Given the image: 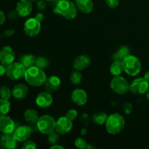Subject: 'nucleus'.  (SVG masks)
<instances>
[{"label": "nucleus", "mask_w": 149, "mask_h": 149, "mask_svg": "<svg viewBox=\"0 0 149 149\" xmlns=\"http://www.w3.org/2000/svg\"><path fill=\"white\" fill-rule=\"evenodd\" d=\"M91 60L87 55H81L75 58L73 63V67L75 70L81 71L85 70L90 65Z\"/></svg>", "instance_id": "nucleus-17"}, {"label": "nucleus", "mask_w": 149, "mask_h": 149, "mask_svg": "<svg viewBox=\"0 0 149 149\" xmlns=\"http://www.w3.org/2000/svg\"><path fill=\"white\" fill-rule=\"evenodd\" d=\"M77 6L70 0H59L54 8V13L67 20H73L77 15Z\"/></svg>", "instance_id": "nucleus-2"}, {"label": "nucleus", "mask_w": 149, "mask_h": 149, "mask_svg": "<svg viewBox=\"0 0 149 149\" xmlns=\"http://www.w3.org/2000/svg\"><path fill=\"white\" fill-rule=\"evenodd\" d=\"M15 53L10 46H4L0 50V63L7 66L14 63Z\"/></svg>", "instance_id": "nucleus-12"}, {"label": "nucleus", "mask_w": 149, "mask_h": 149, "mask_svg": "<svg viewBox=\"0 0 149 149\" xmlns=\"http://www.w3.org/2000/svg\"><path fill=\"white\" fill-rule=\"evenodd\" d=\"M15 30L14 29H7V30L4 31V32L2 33V36H4V37H6V38H9V37H11V36H13V35L15 34Z\"/></svg>", "instance_id": "nucleus-36"}, {"label": "nucleus", "mask_w": 149, "mask_h": 149, "mask_svg": "<svg viewBox=\"0 0 149 149\" xmlns=\"http://www.w3.org/2000/svg\"><path fill=\"white\" fill-rule=\"evenodd\" d=\"M11 109V103L7 99L0 97V116L7 115Z\"/></svg>", "instance_id": "nucleus-26"}, {"label": "nucleus", "mask_w": 149, "mask_h": 149, "mask_svg": "<svg viewBox=\"0 0 149 149\" xmlns=\"http://www.w3.org/2000/svg\"><path fill=\"white\" fill-rule=\"evenodd\" d=\"M148 88L149 82L144 79V77L135 79L130 84V91L133 94L143 95L146 93Z\"/></svg>", "instance_id": "nucleus-8"}, {"label": "nucleus", "mask_w": 149, "mask_h": 149, "mask_svg": "<svg viewBox=\"0 0 149 149\" xmlns=\"http://www.w3.org/2000/svg\"><path fill=\"white\" fill-rule=\"evenodd\" d=\"M17 142L13 134H3L0 138V145L3 148H15L17 147Z\"/></svg>", "instance_id": "nucleus-19"}, {"label": "nucleus", "mask_w": 149, "mask_h": 149, "mask_svg": "<svg viewBox=\"0 0 149 149\" xmlns=\"http://www.w3.org/2000/svg\"><path fill=\"white\" fill-rule=\"evenodd\" d=\"M80 133H81V135H85L87 134V128H82V129L81 130V132H80Z\"/></svg>", "instance_id": "nucleus-44"}, {"label": "nucleus", "mask_w": 149, "mask_h": 149, "mask_svg": "<svg viewBox=\"0 0 149 149\" xmlns=\"http://www.w3.org/2000/svg\"><path fill=\"white\" fill-rule=\"evenodd\" d=\"M35 18H36L37 20H39V22H42L44 20V19H45V15H44L43 13H39L36 15Z\"/></svg>", "instance_id": "nucleus-39"}, {"label": "nucleus", "mask_w": 149, "mask_h": 149, "mask_svg": "<svg viewBox=\"0 0 149 149\" xmlns=\"http://www.w3.org/2000/svg\"><path fill=\"white\" fill-rule=\"evenodd\" d=\"M87 142L84 138H77L74 141V145L77 148L80 149H85L87 146Z\"/></svg>", "instance_id": "nucleus-32"}, {"label": "nucleus", "mask_w": 149, "mask_h": 149, "mask_svg": "<svg viewBox=\"0 0 149 149\" xmlns=\"http://www.w3.org/2000/svg\"><path fill=\"white\" fill-rule=\"evenodd\" d=\"M26 71V68L20 62L13 63L6 68L5 75L10 80L17 81L24 78Z\"/></svg>", "instance_id": "nucleus-6"}, {"label": "nucleus", "mask_w": 149, "mask_h": 149, "mask_svg": "<svg viewBox=\"0 0 149 149\" xmlns=\"http://www.w3.org/2000/svg\"><path fill=\"white\" fill-rule=\"evenodd\" d=\"M6 68L7 66L2 65V64H0V77H3L4 75H5L6 74Z\"/></svg>", "instance_id": "nucleus-40"}, {"label": "nucleus", "mask_w": 149, "mask_h": 149, "mask_svg": "<svg viewBox=\"0 0 149 149\" xmlns=\"http://www.w3.org/2000/svg\"><path fill=\"white\" fill-rule=\"evenodd\" d=\"M35 65L37 66L38 68L44 70L48 67V65H49V61H48L47 58H45V57H39V58H36Z\"/></svg>", "instance_id": "nucleus-30"}, {"label": "nucleus", "mask_w": 149, "mask_h": 149, "mask_svg": "<svg viewBox=\"0 0 149 149\" xmlns=\"http://www.w3.org/2000/svg\"><path fill=\"white\" fill-rule=\"evenodd\" d=\"M45 1H52V0H45Z\"/></svg>", "instance_id": "nucleus-49"}, {"label": "nucleus", "mask_w": 149, "mask_h": 149, "mask_svg": "<svg viewBox=\"0 0 149 149\" xmlns=\"http://www.w3.org/2000/svg\"><path fill=\"white\" fill-rule=\"evenodd\" d=\"M56 120L52 116L48 114L43 115L39 117L36 122L37 130L44 135H48L52 131H55Z\"/></svg>", "instance_id": "nucleus-5"}, {"label": "nucleus", "mask_w": 149, "mask_h": 149, "mask_svg": "<svg viewBox=\"0 0 149 149\" xmlns=\"http://www.w3.org/2000/svg\"><path fill=\"white\" fill-rule=\"evenodd\" d=\"M24 119L29 123L33 125V124H36L37 121L39 120V113L36 110L33 109H29L24 112Z\"/></svg>", "instance_id": "nucleus-22"}, {"label": "nucleus", "mask_w": 149, "mask_h": 149, "mask_svg": "<svg viewBox=\"0 0 149 149\" xmlns=\"http://www.w3.org/2000/svg\"><path fill=\"white\" fill-rule=\"evenodd\" d=\"M124 71L131 77H135L141 73L142 65L139 58L130 54L122 61Z\"/></svg>", "instance_id": "nucleus-4"}, {"label": "nucleus", "mask_w": 149, "mask_h": 149, "mask_svg": "<svg viewBox=\"0 0 149 149\" xmlns=\"http://www.w3.org/2000/svg\"><path fill=\"white\" fill-rule=\"evenodd\" d=\"M87 94L83 89H75L71 93V100L73 103L79 106H84L87 103Z\"/></svg>", "instance_id": "nucleus-16"}, {"label": "nucleus", "mask_w": 149, "mask_h": 149, "mask_svg": "<svg viewBox=\"0 0 149 149\" xmlns=\"http://www.w3.org/2000/svg\"><path fill=\"white\" fill-rule=\"evenodd\" d=\"M108 119V116L104 112H97L93 116V121L98 125H102L106 123Z\"/></svg>", "instance_id": "nucleus-27"}, {"label": "nucleus", "mask_w": 149, "mask_h": 149, "mask_svg": "<svg viewBox=\"0 0 149 149\" xmlns=\"http://www.w3.org/2000/svg\"><path fill=\"white\" fill-rule=\"evenodd\" d=\"M144 79H145L146 81H148L149 82V71H147V72H146V74H144Z\"/></svg>", "instance_id": "nucleus-45"}, {"label": "nucleus", "mask_w": 149, "mask_h": 149, "mask_svg": "<svg viewBox=\"0 0 149 149\" xmlns=\"http://www.w3.org/2000/svg\"><path fill=\"white\" fill-rule=\"evenodd\" d=\"M132 105L130 104V103H127V104H125V106H124V111H125V113L129 114V113H131V111H132Z\"/></svg>", "instance_id": "nucleus-38"}, {"label": "nucleus", "mask_w": 149, "mask_h": 149, "mask_svg": "<svg viewBox=\"0 0 149 149\" xmlns=\"http://www.w3.org/2000/svg\"><path fill=\"white\" fill-rule=\"evenodd\" d=\"M36 60V58L31 54H26V55H23L20 57L19 62L27 69L30 67L35 65Z\"/></svg>", "instance_id": "nucleus-23"}, {"label": "nucleus", "mask_w": 149, "mask_h": 149, "mask_svg": "<svg viewBox=\"0 0 149 149\" xmlns=\"http://www.w3.org/2000/svg\"><path fill=\"white\" fill-rule=\"evenodd\" d=\"M73 127V121L66 116H61L56 121L55 131L59 135H65L70 132Z\"/></svg>", "instance_id": "nucleus-10"}, {"label": "nucleus", "mask_w": 149, "mask_h": 149, "mask_svg": "<svg viewBox=\"0 0 149 149\" xmlns=\"http://www.w3.org/2000/svg\"><path fill=\"white\" fill-rule=\"evenodd\" d=\"M33 6L32 2L29 0H20L16 4L15 10L18 16L25 17L29 16L31 13Z\"/></svg>", "instance_id": "nucleus-15"}, {"label": "nucleus", "mask_w": 149, "mask_h": 149, "mask_svg": "<svg viewBox=\"0 0 149 149\" xmlns=\"http://www.w3.org/2000/svg\"><path fill=\"white\" fill-rule=\"evenodd\" d=\"M47 78V77L44 70L36 65L27 68L24 76L26 82L32 87H40L45 84Z\"/></svg>", "instance_id": "nucleus-1"}, {"label": "nucleus", "mask_w": 149, "mask_h": 149, "mask_svg": "<svg viewBox=\"0 0 149 149\" xmlns=\"http://www.w3.org/2000/svg\"><path fill=\"white\" fill-rule=\"evenodd\" d=\"M124 71L123 64L122 61H113L110 67V72L113 77L116 76H120Z\"/></svg>", "instance_id": "nucleus-25"}, {"label": "nucleus", "mask_w": 149, "mask_h": 149, "mask_svg": "<svg viewBox=\"0 0 149 149\" xmlns=\"http://www.w3.org/2000/svg\"><path fill=\"white\" fill-rule=\"evenodd\" d=\"M51 149H64V147L62 146L59 145L58 143L53 144V145H51L50 146Z\"/></svg>", "instance_id": "nucleus-43"}, {"label": "nucleus", "mask_w": 149, "mask_h": 149, "mask_svg": "<svg viewBox=\"0 0 149 149\" xmlns=\"http://www.w3.org/2000/svg\"><path fill=\"white\" fill-rule=\"evenodd\" d=\"M70 81L74 84H79L82 79V74H81L79 71L75 70L71 73V76H70Z\"/></svg>", "instance_id": "nucleus-28"}, {"label": "nucleus", "mask_w": 149, "mask_h": 149, "mask_svg": "<svg viewBox=\"0 0 149 149\" xmlns=\"http://www.w3.org/2000/svg\"><path fill=\"white\" fill-rule=\"evenodd\" d=\"M11 96H13L12 90L7 86L4 85L0 87V97L1 98L9 100L11 97Z\"/></svg>", "instance_id": "nucleus-29"}, {"label": "nucleus", "mask_w": 149, "mask_h": 149, "mask_svg": "<svg viewBox=\"0 0 149 149\" xmlns=\"http://www.w3.org/2000/svg\"><path fill=\"white\" fill-rule=\"evenodd\" d=\"M130 54V51L129 47L126 46H122L118 49L117 52L113 54L112 59L113 61H122L124 58L129 55Z\"/></svg>", "instance_id": "nucleus-24"}, {"label": "nucleus", "mask_w": 149, "mask_h": 149, "mask_svg": "<svg viewBox=\"0 0 149 149\" xmlns=\"http://www.w3.org/2000/svg\"><path fill=\"white\" fill-rule=\"evenodd\" d=\"M65 116H66L68 119H71V120L74 121L77 119V116H78V113H77V111L75 110V109H69V110L66 112Z\"/></svg>", "instance_id": "nucleus-34"}, {"label": "nucleus", "mask_w": 149, "mask_h": 149, "mask_svg": "<svg viewBox=\"0 0 149 149\" xmlns=\"http://www.w3.org/2000/svg\"><path fill=\"white\" fill-rule=\"evenodd\" d=\"M29 93V87L24 84H18L15 86L12 90V94L15 99L23 100Z\"/></svg>", "instance_id": "nucleus-20"}, {"label": "nucleus", "mask_w": 149, "mask_h": 149, "mask_svg": "<svg viewBox=\"0 0 149 149\" xmlns=\"http://www.w3.org/2000/svg\"><path fill=\"white\" fill-rule=\"evenodd\" d=\"M16 129L13 119L7 115L0 116V132L2 134H13Z\"/></svg>", "instance_id": "nucleus-13"}, {"label": "nucleus", "mask_w": 149, "mask_h": 149, "mask_svg": "<svg viewBox=\"0 0 149 149\" xmlns=\"http://www.w3.org/2000/svg\"><path fill=\"white\" fill-rule=\"evenodd\" d=\"M105 1L108 7L111 9L116 8L119 4V0H105Z\"/></svg>", "instance_id": "nucleus-35"}, {"label": "nucleus", "mask_w": 149, "mask_h": 149, "mask_svg": "<svg viewBox=\"0 0 149 149\" xmlns=\"http://www.w3.org/2000/svg\"><path fill=\"white\" fill-rule=\"evenodd\" d=\"M0 87H1V85H0Z\"/></svg>", "instance_id": "nucleus-51"}, {"label": "nucleus", "mask_w": 149, "mask_h": 149, "mask_svg": "<svg viewBox=\"0 0 149 149\" xmlns=\"http://www.w3.org/2000/svg\"><path fill=\"white\" fill-rule=\"evenodd\" d=\"M17 15H17L16 10H15V11L10 12V13H9V14H8V17H10V19H15L16 17H17Z\"/></svg>", "instance_id": "nucleus-42"}, {"label": "nucleus", "mask_w": 149, "mask_h": 149, "mask_svg": "<svg viewBox=\"0 0 149 149\" xmlns=\"http://www.w3.org/2000/svg\"><path fill=\"white\" fill-rule=\"evenodd\" d=\"M47 7V3L45 0H40L37 1V7L39 10H45Z\"/></svg>", "instance_id": "nucleus-37"}, {"label": "nucleus", "mask_w": 149, "mask_h": 149, "mask_svg": "<svg viewBox=\"0 0 149 149\" xmlns=\"http://www.w3.org/2000/svg\"><path fill=\"white\" fill-rule=\"evenodd\" d=\"M35 102L38 107L41 109H47L52 105L53 102V97L49 92H42L37 95Z\"/></svg>", "instance_id": "nucleus-14"}, {"label": "nucleus", "mask_w": 149, "mask_h": 149, "mask_svg": "<svg viewBox=\"0 0 149 149\" xmlns=\"http://www.w3.org/2000/svg\"><path fill=\"white\" fill-rule=\"evenodd\" d=\"M75 2L77 9L84 14L92 13L94 9L93 0H76Z\"/></svg>", "instance_id": "nucleus-21"}, {"label": "nucleus", "mask_w": 149, "mask_h": 149, "mask_svg": "<svg viewBox=\"0 0 149 149\" xmlns=\"http://www.w3.org/2000/svg\"><path fill=\"white\" fill-rule=\"evenodd\" d=\"M5 19H6L5 15H4V13H3L1 10H0V26H1V25H2L3 23H4V21H5Z\"/></svg>", "instance_id": "nucleus-41"}, {"label": "nucleus", "mask_w": 149, "mask_h": 149, "mask_svg": "<svg viewBox=\"0 0 149 149\" xmlns=\"http://www.w3.org/2000/svg\"><path fill=\"white\" fill-rule=\"evenodd\" d=\"M146 97H147V99H148V100L149 101V88H148V91L146 92Z\"/></svg>", "instance_id": "nucleus-47"}, {"label": "nucleus", "mask_w": 149, "mask_h": 149, "mask_svg": "<svg viewBox=\"0 0 149 149\" xmlns=\"http://www.w3.org/2000/svg\"><path fill=\"white\" fill-rule=\"evenodd\" d=\"M33 133V130L30 126L28 125H21L16 127L15 130L13 132V136L17 142H25L29 140Z\"/></svg>", "instance_id": "nucleus-11"}, {"label": "nucleus", "mask_w": 149, "mask_h": 149, "mask_svg": "<svg viewBox=\"0 0 149 149\" xmlns=\"http://www.w3.org/2000/svg\"><path fill=\"white\" fill-rule=\"evenodd\" d=\"M93 148H95V147L93 146L90 145V144L88 143V144H87V147H86L85 149H93Z\"/></svg>", "instance_id": "nucleus-46"}, {"label": "nucleus", "mask_w": 149, "mask_h": 149, "mask_svg": "<svg viewBox=\"0 0 149 149\" xmlns=\"http://www.w3.org/2000/svg\"><path fill=\"white\" fill-rule=\"evenodd\" d=\"M106 131L111 135L120 133L125 126V120L123 116L119 113H114L108 116L106 123Z\"/></svg>", "instance_id": "nucleus-3"}, {"label": "nucleus", "mask_w": 149, "mask_h": 149, "mask_svg": "<svg viewBox=\"0 0 149 149\" xmlns=\"http://www.w3.org/2000/svg\"><path fill=\"white\" fill-rule=\"evenodd\" d=\"M61 85V79L57 76H50L47 78L45 83V87L47 91L54 93L60 88Z\"/></svg>", "instance_id": "nucleus-18"}, {"label": "nucleus", "mask_w": 149, "mask_h": 149, "mask_svg": "<svg viewBox=\"0 0 149 149\" xmlns=\"http://www.w3.org/2000/svg\"><path fill=\"white\" fill-rule=\"evenodd\" d=\"M111 88L115 93L125 95L130 90V84L127 80L122 76H116L111 81Z\"/></svg>", "instance_id": "nucleus-7"}, {"label": "nucleus", "mask_w": 149, "mask_h": 149, "mask_svg": "<svg viewBox=\"0 0 149 149\" xmlns=\"http://www.w3.org/2000/svg\"><path fill=\"white\" fill-rule=\"evenodd\" d=\"M23 29L27 36L35 37L40 33L41 22L36 20L35 17H30L25 22Z\"/></svg>", "instance_id": "nucleus-9"}, {"label": "nucleus", "mask_w": 149, "mask_h": 149, "mask_svg": "<svg viewBox=\"0 0 149 149\" xmlns=\"http://www.w3.org/2000/svg\"><path fill=\"white\" fill-rule=\"evenodd\" d=\"M0 38H1V36H0Z\"/></svg>", "instance_id": "nucleus-50"}, {"label": "nucleus", "mask_w": 149, "mask_h": 149, "mask_svg": "<svg viewBox=\"0 0 149 149\" xmlns=\"http://www.w3.org/2000/svg\"><path fill=\"white\" fill-rule=\"evenodd\" d=\"M29 1H30L31 2H36V1H38V0H29Z\"/></svg>", "instance_id": "nucleus-48"}, {"label": "nucleus", "mask_w": 149, "mask_h": 149, "mask_svg": "<svg viewBox=\"0 0 149 149\" xmlns=\"http://www.w3.org/2000/svg\"><path fill=\"white\" fill-rule=\"evenodd\" d=\"M59 134L57 133L55 131H52L50 133L48 134V142L51 145H53V144L58 143V141H59V136H58Z\"/></svg>", "instance_id": "nucleus-31"}, {"label": "nucleus", "mask_w": 149, "mask_h": 149, "mask_svg": "<svg viewBox=\"0 0 149 149\" xmlns=\"http://www.w3.org/2000/svg\"><path fill=\"white\" fill-rule=\"evenodd\" d=\"M37 148L36 143L33 141L28 140V141L23 142V145L22 146V148L23 149H36Z\"/></svg>", "instance_id": "nucleus-33"}]
</instances>
